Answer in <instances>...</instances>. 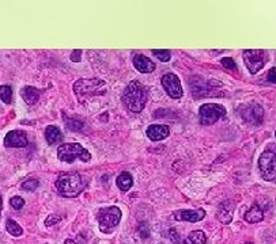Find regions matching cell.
<instances>
[{"label":"cell","instance_id":"8fae6325","mask_svg":"<svg viewBox=\"0 0 276 244\" xmlns=\"http://www.w3.org/2000/svg\"><path fill=\"white\" fill-rule=\"evenodd\" d=\"M28 144H29L28 136L22 130H11L6 134V148H24V147H28Z\"/></svg>","mask_w":276,"mask_h":244},{"label":"cell","instance_id":"ac0fdd59","mask_svg":"<svg viewBox=\"0 0 276 244\" xmlns=\"http://www.w3.org/2000/svg\"><path fill=\"white\" fill-rule=\"evenodd\" d=\"M45 139H46V143L49 145H54V144L60 143L63 140V133H62V130L58 129V126L50 125V126H48L45 129Z\"/></svg>","mask_w":276,"mask_h":244},{"label":"cell","instance_id":"83f0119b","mask_svg":"<svg viewBox=\"0 0 276 244\" xmlns=\"http://www.w3.org/2000/svg\"><path fill=\"white\" fill-rule=\"evenodd\" d=\"M222 65L226 69H232V71H237V65H236V61L230 57H223L222 58Z\"/></svg>","mask_w":276,"mask_h":244},{"label":"cell","instance_id":"30bf717a","mask_svg":"<svg viewBox=\"0 0 276 244\" xmlns=\"http://www.w3.org/2000/svg\"><path fill=\"white\" fill-rule=\"evenodd\" d=\"M162 86L165 88V91L168 92V95L173 99H180L182 96V86L178 76L174 73H166L162 76Z\"/></svg>","mask_w":276,"mask_h":244},{"label":"cell","instance_id":"d6986e66","mask_svg":"<svg viewBox=\"0 0 276 244\" xmlns=\"http://www.w3.org/2000/svg\"><path fill=\"white\" fill-rule=\"evenodd\" d=\"M116 183L122 192H128L134 185V179H132V175L130 173H122L117 177Z\"/></svg>","mask_w":276,"mask_h":244},{"label":"cell","instance_id":"836d02e7","mask_svg":"<svg viewBox=\"0 0 276 244\" xmlns=\"http://www.w3.org/2000/svg\"><path fill=\"white\" fill-rule=\"evenodd\" d=\"M246 244H254V243H246Z\"/></svg>","mask_w":276,"mask_h":244},{"label":"cell","instance_id":"5b68a950","mask_svg":"<svg viewBox=\"0 0 276 244\" xmlns=\"http://www.w3.org/2000/svg\"><path fill=\"white\" fill-rule=\"evenodd\" d=\"M98 223H100V230L105 234H109L116 228L120 220H122V211L117 206H108L102 208L98 212Z\"/></svg>","mask_w":276,"mask_h":244},{"label":"cell","instance_id":"277c9868","mask_svg":"<svg viewBox=\"0 0 276 244\" xmlns=\"http://www.w3.org/2000/svg\"><path fill=\"white\" fill-rule=\"evenodd\" d=\"M58 160L66 163H74L75 160H82V162H88L92 160V153L88 149H84L78 143H67L62 144L58 149Z\"/></svg>","mask_w":276,"mask_h":244},{"label":"cell","instance_id":"d4e9b609","mask_svg":"<svg viewBox=\"0 0 276 244\" xmlns=\"http://www.w3.org/2000/svg\"><path fill=\"white\" fill-rule=\"evenodd\" d=\"M38 186L40 182L37 179H29V181H24V182L22 183V189H24V190H28V192H34Z\"/></svg>","mask_w":276,"mask_h":244},{"label":"cell","instance_id":"484cf974","mask_svg":"<svg viewBox=\"0 0 276 244\" xmlns=\"http://www.w3.org/2000/svg\"><path fill=\"white\" fill-rule=\"evenodd\" d=\"M10 204H11V206L14 208L15 211H20V209H22V208H24V200L22 198V197H18V196L12 197V198L10 200Z\"/></svg>","mask_w":276,"mask_h":244},{"label":"cell","instance_id":"3957f363","mask_svg":"<svg viewBox=\"0 0 276 244\" xmlns=\"http://www.w3.org/2000/svg\"><path fill=\"white\" fill-rule=\"evenodd\" d=\"M74 91L76 94L78 99L83 102L86 98L105 95L108 91V87L105 81L101 80V79H97V77L79 79L74 84Z\"/></svg>","mask_w":276,"mask_h":244},{"label":"cell","instance_id":"7402d4cb","mask_svg":"<svg viewBox=\"0 0 276 244\" xmlns=\"http://www.w3.org/2000/svg\"><path fill=\"white\" fill-rule=\"evenodd\" d=\"M0 99L7 105H10L12 101V90L10 86H0Z\"/></svg>","mask_w":276,"mask_h":244},{"label":"cell","instance_id":"f1b7e54d","mask_svg":"<svg viewBox=\"0 0 276 244\" xmlns=\"http://www.w3.org/2000/svg\"><path fill=\"white\" fill-rule=\"evenodd\" d=\"M266 80L272 83V84H276V68H271L268 73H266Z\"/></svg>","mask_w":276,"mask_h":244},{"label":"cell","instance_id":"7c38bea8","mask_svg":"<svg viewBox=\"0 0 276 244\" xmlns=\"http://www.w3.org/2000/svg\"><path fill=\"white\" fill-rule=\"evenodd\" d=\"M236 205L234 202L228 200V201H223L220 205L218 206V211H216V219H218L222 224L228 225L232 221V213H234Z\"/></svg>","mask_w":276,"mask_h":244},{"label":"cell","instance_id":"2e32d148","mask_svg":"<svg viewBox=\"0 0 276 244\" xmlns=\"http://www.w3.org/2000/svg\"><path fill=\"white\" fill-rule=\"evenodd\" d=\"M40 94L41 91L37 90V88H34L32 86H26L24 87L22 90H20V95H22V99H24L28 105L33 106L37 103V101L40 99Z\"/></svg>","mask_w":276,"mask_h":244},{"label":"cell","instance_id":"d6a6232c","mask_svg":"<svg viewBox=\"0 0 276 244\" xmlns=\"http://www.w3.org/2000/svg\"><path fill=\"white\" fill-rule=\"evenodd\" d=\"M2 208H3V201H2V197H0V213H2Z\"/></svg>","mask_w":276,"mask_h":244},{"label":"cell","instance_id":"cb8c5ba5","mask_svg":"<svg viewBox=\"0 0 276 244\" xmlns=\"http://www.w3.org/2000/svg\"><path fill=\"white\" fill-rule=\"evenodd\" d=\"M152 54L162 62H168L170 60V57H172L170 50H156V49H155V50H152Z\"/></svg>","mask_w":276,"mask_h":244},{"label":"cell","instance_id":"5bb4252c","mask_svg":"<svg viewBox=\"0 0 276 244\" xmlns=\"http://www.w3.org/2000/svg\"><path fill=\"white\" fill-rule=\"evenodd\" d=\"M146 133H147V137L152 141H160V140L166 139L170 133L169 126H166V125H150L147 130H146Z\"/></svg>","mask_w":276,"mask_h":244},{"label":"cell","instance_id":"4316f807","mask_svg":"<svg viewBox=\"0 0 276 244\" xmlns=\"http://www.w3.org/2000/svg\"><path fill=\"white\" fill-rule=\"evenodd\" d=\"M62 219H63V217L58 215H49L48 217H46V220H45V225H46V227H54V225H56L58 223H60Z\"/></svg>","mask_w":276,"mask_h":244},{"label":"cell","instance_id":"9a60e30c","mask_svg":"<svg viewBox=\"0 0 276 244\" xmlns=\"http://www.w3.org/2000/svg\"><path fill=\"white\" fill-rule=\"evenodd\" d=\"M134 65L142 73H151L155 69L154 62L151 61L148 57L143 56V54H135L134 56Z\"/></svg>","mask_w":276,"mask_h":244},{"label":"cell","instance_id":"4fadbf2b","mask_svg":"<svg viewBox=\"0 0 276 244\" xmlns=\"http://www.w3.org/2000/svg\"><path fill=\"white\" fill-rule=\"evenodd\" d=\"M206 217V212L203 209H196V211H178L174 212V220L178 221H189V223H198Z\"/></svg>","mask_w":276,"mask_h":244},{"label":"cell","instance_id":"8992f818","mask_svg":"<svg viewBox=\"0 0 276 244\" xmlns=\"http://www.w3.org/2000/svg\"><path fill=\"white\" fill-rule=\"evenodd\" d=\"M242 57L249 72L250 73H257L260 69H262V67L268 61V53L266 50H252V49H248V50H244Z\"/></svg>","mask_w":276,"mask_h":244},{"label":"cell","instance_id":"f546056e","mask_svg":"<svg viewBox=\"0 0 276 244\" xmlns=\"http://www.w3.org/2000/svg\"><path fill=\"white\" fill-rule=\"evenodd\" d=\"M80 57H82V50H79V49H76V50H74L71 53V61L79 62L80 61Z\"/></svg>","mask_w":276,"mask_h":244},{"label":"cell","instance_id":"ba28073f","mask_svg":"<svg viewBox=\"0 0 276 244\" xmlns=\"http://www.w3.org/2000/svg\"><path fill=\"white\" fill-rule=\"evenodd\" d=\"M226 115V109L216 103H207L200 107L199 117L202 125H212L215 124L219 118Z\"/></svg>","mask_w":276,"mask_h":244},{"label":"cell","instance_id":"1f68e13d","mask_svg":"<svg viewBox=\"0 0 276 244\" xmlns=\"http://www.w3.org/2000/svg\"><path fill=\"white\" fill-rule=\"evenodd\" d=\"M66 244H76V243H75L72 239H67L66 240Z\"/></svg>","mask_w":276,"mask_h":244},{"label":"cell","instance_id":"52a82bcc","mask_svg":"<svg viewBox=\"0 0 276 244\" xmlns=\"http://www.w3.org/2000/svg\"><path fill=\"white\" fill-rule=\"evenodd\" d=\"M258 168L262 171V177L272 182L276 179V152L274 151H266L262 153L258 159Z\"/></svg>","mask_w":276,"mask_h":244},{"label":"cell","instance_id":"603a6c76","mask_svg":"<svg viewBox=\"0 0 276 244\" xmlns=\"http://www.w3.org/2000/svg\"><path fill=\"white\" fill-rule=\"evenodd\" d=\"M64 124L70 130H74V132H79V130L83 129V122L79 120H75V118H70L68 120L67 117H64Z\"/></svg>","mask_w":276,"mask_h":244},{"label":"cell","instance_id":"ffe728a7","mask_svg":"<svg viewBox=\"0 0 276 244\" xmlns=\"http://www.w3.org/2000/svg\"><path fill=\"white\" fill-rule=\"evenodd\" d=\"M188 239L194 244H206V242H207V238H206L203 231H192L189 234Z\"/></svg>","mask_w":276,"mask_h":244},{"label":"cell","instance_id":"4dcf8cb0","mask_svg":"<svg viewBox=\"0 0 276 244\" xmlns=\"http://www.w3.org/2000/svg\"><path fill=\"white\" fill-rule=\"evenodd\" d=\"M169 235H170V239H172V242H173V243H178V242H180V235L177 234V231L170 230Z\"/></svg>","mask_w":276,"mask_h":244},{"label":"cell","instance_id":"e0dca14e","mask_svg":"<svg viewBox=\"0 0 276 244\" xmlns=\"http://www.w3.org/2000/svg\"><path fill=\"white\" fill-rule=\"evenodd\" d=\"M244 219L248 223H250V224H256V223H260V221L264 220V212L262 211V208L257 204H253L252 208L244 215Z\"/></svg>","mask_w":276,"mask_h":244},{"label":"cell","instance_id":"e575fe53","mask_svg":"<svg viewBox=\"0 0 276 244\" xmlns=\"http://www.w3.org/2000/svg\"><path fill=\"white\" fill-rule=\"evenodd\" d=\"M275 136H276V132H275Z\"/></svg>","mask_w":276,"mask_h":244},{"label":"cell","instance_id":"7a4b0ae2","mask_svg":"<svg viewBox=\"0 0 276 244\" xmlns=\"http://www.w3.org/2000/svg\"><path fill=\"white\" fill-rule=\"evenodd\" d=\"M86 182L80 174L66 173L62 174L56 181V189L58 194L64 198H75L84 190Z\"/></svg>","mask_w":276,"mask_h":244},{"label":"cell","instance_id":"9c48e42d","mask_svg":"<svg viewBox=\"0 0 276 244\" xmlns=\"http://www.w3.org/2000/svg\"><path fill=\"white\" fill-rule=\"evenodd\" d=\"M240 114L245 122L250 125H260L264 120V110L260 105L252 103V105L242 106L240 109Z\"/></svg>","mask_w":276,"mask_h":244},{"label":"cell","instance_id":"6da1fadb","mask_svg":"<svg viewBox=\"0 0 276 244\" xmlns=\"http://www.w3.org/2000/svg\"><path fill=\"white\" fill-rule=\"evenodd\" d=\"M148 90L142 84L139 80H132L124 90L122 94V103L126 109L132 113H140L143 111L147 102Z\"/></svg>","mask_w":276,"mask_h":244},{"label":"cell","instance_id":"44dd1931","mask_svg":"<svg viewBox=\"0 0 276 244\" xmlns=\"http://www.w3.org/2000/svg\"><path fill=\"white\" fill-rule=\"evenodd\" d=\"M6 228L8 231V234L12 235V236H20V235L24 234V230L20 228L18 223H15L14 220H7L6 223Z\"/></svg>","mask_w":276,"mask_h":244}]
</instances>
